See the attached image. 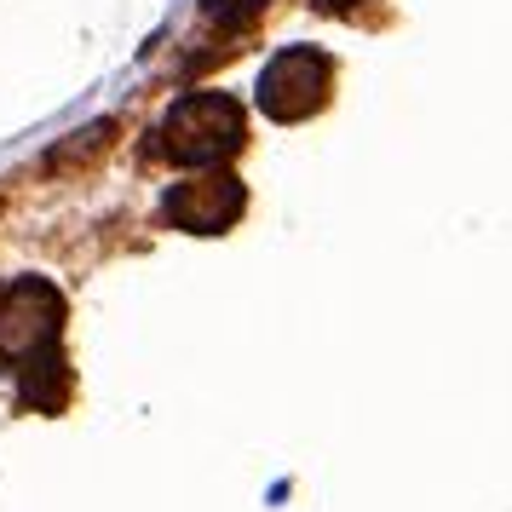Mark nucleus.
<instances>
[{"mask_svg":"<svg viewBox=\"0 0 512 512\" xmlns=\"http://www.w3.org/2000/svg\"><path fill=\"white\" fill-rule=\"evenodd\" d=\"M242 110L225 93H190L162 116V150L179 167H219L242 150Z\"/></svg>","mask_w":512,"mask_h":512,"instance_id":"obj_1","label":"nucleus"},{"mask_svg":"<svg viewBox=\"0 0 512 512\" xmlns=\"http://www.w3.org/2000/svg\"><path fill=\"white\" fill-rule=\"evenodd\" d=\"M58 334H64V300H58L52 282L18 277L12 288H0V363L6 369L58 346Z\"/></svg>","mask_w":512,"mask_h":512,"instance_id":"obj_2","label":"nucleus"},{"mask_svg":"<svg viewBox=\"0 0 512 512\" xmlns=\"http://www.w3.org/2000/svg\"><path fill=\"white\" fill-rule=\"evenodd\" d=\"M328 87H334V64H328L323 52L288 47L259 75V110L271 121H305L311 110L328 104Z\"/></svg>","mask_w":512,"mask_h":512,"instance_id":"obj_3","label":"nucleus"},{"mask_svg":"<svg viewBox=\"0 0 512 512\" xmlns=\"http://www.w3.org/2000/svg\"><path fill=\"white\" fill-rule=\"evenodd\" d=\"M242 208H248L242 179L219 173V167L196 173V179H179V185L162 196V219H167V225H179V231H190V236L231 231L236 219H242Z\"/></svg>","mask_w":512,"mask_h":512,"instance_id":"obj_4","label":"nucleus"},{"mask_svg":"<svg viewBox=\"0 0 512 512\" xmlns=\"http://www.w3.org/2000/svg\"><path fill=\"white\" fill-rule=\"evenodd\" d=\"M328 12H346V6H357V0H323Z\"/></svg>","mask_w":512,"mask_h":512,"instance_id":"obj_5","label":"nucleus"}]
</instances>
